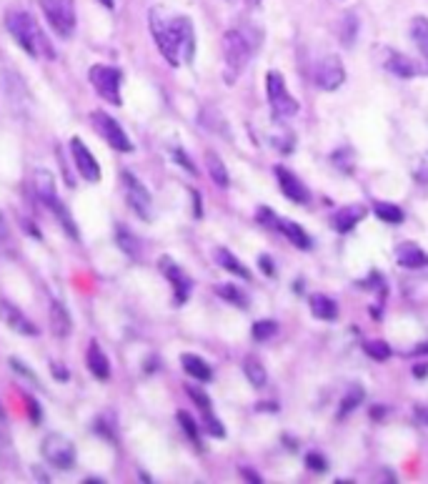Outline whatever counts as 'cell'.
<instances>
[{
	"mask_svg": "<svg viewBox=\"0 0 428 484\" xmlns=\"http://www.w3.org/2000/svg\"><path fill=\"white\" fill-rule=\"evenodd\" d=\"M6 26L8 33L16 38V43L26 50L31 58H53V45L45 38L43 28L38 26V21L26 11H11L6 16Z\"/></svg>",
	"mask_w": 428,
	"mask_h": 484,
	"instance_id": "6da1fadb",
	"label": "cell"
},
{
	"mask_svg": "<svg viewBox=\"0 0 428 484\" xmlns=\"http://www.w3.org/2000/svg\"><path fill=\"white\" fill-rule=\"evenodd\" d=\"M180 18H168L163 8H153L150 11V33L155 38L160 55L168 60L170 65H178L183 60V38H180Z\"/></svg>",
	"mask_w": 428,
	"mask_h": 484,
	"instance_id": "7a4b0ae2",
	"label": "cell"
},
{
	"mask_svg": "<svg viewBox=\"0 0 428 484\" xmlns=\"http://www.w3.org/2000/svg\"><path fill=\"white\" fill-rule=\"evenodd\" d=\"M223 58H226V83H236V78L243 73V68L248 65L251 58V45L248 38L241 31H228L223 36Z\"/></svg>",
	"mask_w": 428,
	"mask_h": 484,
	"instance_id": "3957f363",
	"label": "cell"
},
{
	"mask_svg": "<svg viewBox=\"0 0 428 484\" xmlns=\"http://www.w3.org/2000/svg\"><path fill=\"white\" fill-rule=\"evenodd\" d=\"M265 93H268V103H270V111L278 121L283 118H291L298 113V103L291 93L285 91V83H283V75L270 70L265 73Z\"/></svg>",
	"mask_w": 428,
	"mask_h": 484,
	"instance_id": "277c9868",
	"label": "cell"
},
{
	"mask_svg": "<svg viewBox=\"0 0 428 484\" xmlns=\"http://www.w3.org/2000/svg\"><path fill=\"white\" fill-rule=\"evenodd\" d=\"M40 452H43V459H45L50 467L63 469V472L73 469L75 447H73V442H70L65 434H58V431L48 434L45 439H43V444H40Z\"/></svg>",
	"mask_w": 428,
	"mask_h": 484,
	"instance_id": "5b68a950",
	"label": "cell"
},
{
	"mask_svg": "<svg viewBox=\"0 0 428 484\" xmlns=\"http://www.w3.org/2000/svg\"><path fill=\"white\" fill-rule=\"evenodd\" d=\"M90 83L98 91V96L103 101L113 103V106H121V83H123V73L121 68H113V65H93L90 68Z\"/></svg>",
	"mask_w": 428,
	"mask_h": 484,
	"instance_id": "8992f818",
	"label": "cell"
},
{
	"mask_svg": "<svg viewBox=\"0 0 428 484\" xmlns=\"http://www.w3.org/2000/svg\"><path fill=\"white\" fill-rule=\"evenodd\" d=\"M48 23L60 38H70L75 31V3L73 0H40Z\"/></svg>",
	"mask_w": 428,
	"mask_h": 484,
	"instance_id": "52a82bcc",
	"label": "cell"
},
{
	"mask_svg": "<svg viewBox=\"0 0 428 484\" xmlns=\"http://www.w3.org/2000/svg\"><path fill=\"white\" fill-rule=\"evenodd\" d=\"M123 191H126V201L133 208V213H138V218L150 221L153 218V198L150 191L138 181L131 171H123Z\"/></svg>",
	"mask_w": 428,
	"mask_h": 484,
	"instance_id": "ba28073f",
	"label": "cell"
},
{
	"mask_svg": "<svg viewBox=\"0 0 428 484\" xmlns=\"http://www.w3.org/2000/svg\"><path fill=\"white\" fill-rule=\"evenodd\" d=\"M90 121H93L95 131L101 134V139L106 141L111 149L123 151V154L133 151L131 139H128V134L123 131L121 123H118L113 116H108V113H103V111H93V113H90Z\"/></svg>",
	"mask_w": 428,
	"mask_h": 484,
	"instance_id": "9c48e42d",
	"label": "cell"
},
{
	"mask_svg": "<svg viewBox=\"0 0 428 484\" xmlns=\"http://www.w3.org/2000/svg\"><path fill=\"white\" fill-rule=\"evenodd\" d=\"M70 154H73V163L78 168V173L83 176L88 183H98L101 181V166L95 161V156L90 154V149L83 144V139L73 136L70 139Z\"/></svg>",
	"mask_w": 428,
	"mask_h": 484,
	"instance_id": "30bf717a",
	"label": "cell"
},
{
	"mask_svg": "<svg viewBox=\"0 0 428 484\" xmlns=\"http://www.w3.org/2000/svg\"><path fill=\"white\" fill-rule=\"evenodd\" d=\"M346 80V70L339 55H328L316 65V85L323 91H336Z\"/></svg>",
	"mask_w": 428,
	"mask_h": 484,
	"instance_id": "8fae6325",
	"label": "cell"
},
{
	"mask_svg": "<svg viewBox=\"0 0 428 484\" xmlns=\"http://www.w3.org/2000/svg\"><path fill=\"white\" fill-rule=\"evenodd\" d=\"M0 321L8 326V329L18 331L23 336H38V326L23 314L18 306H13L8 299H0Z\"/></svg>",
	"mask_w": 428,
	"mask_h": 484,
	"instance_id": "7c38bea8",
	"label": "cell"
},
{
	"mask_svg": "<svg viewBox=\"0 0 428 484\" xmlns=\"http://www.w3.org/2000/svg\"><path fill=\"white\" fill-rule=\"evenodd\" d=\"M160 271L168 276L170 286H173L175 303H185V299H188V294H190V286H193V284H190V279H188V274H185L173 259H168V256H163V259H160Z\"/></svg>",
	"mask_w": 428,
	"mask_h": 484,
	"instance_id": "4fadbf2b",
	"label": "cell"
},
{
	"mask_svg": "<svg viewBox=\"0 0 428 484\" xmlns=\"http://www.w3.org/2000/svg\"><path fill=\"white\" fill-rule=\"evenodd\" d=\"M275 176H278V186H280V191L288 196V201H293V203H308L311 201V193H308V188L303 186V181L298 178L293 171H288V168H283V166H278L275 168Z\"/></svg>",
	"mask_w": 428,
	"mask_h": 484,
	"instance_id": "5bb4252c",
	"label": "cell"
},
{
	"mask_svg": "<svg viewBox=\"0 0 428 484\" xmlns=\"http://www.w3.org/2000/svg\"><path fill=\"white\" fill-rule=\"evenodd\" d=\"M33 186H35L38 201L45 208H53L55 203L60 201L58 193H55V176L48 168H38L35 173H33Z\"/></svg>",
	"mask_w": 428,
	"mask_h": 484,
	"instance_id": "9a60e30c",
	"label": "cell"
},
{
	"mask_svg": "<svg viewBox=\"0 0 428 484\" xmlns=\"http://www.w3.org/2000/svg\"><path fill=\"white\" fill-rule=\"evenodd\" d=\"M73 329V321H70V314L65 309V303L60 299H53L50 301V331H53L58 339H65Z\"/></svg>",
	"mask_w": 428,
	"mask_h": 484,
	"instance_id": "2e32d148",
	"label": "cell"
},
{
	"mask_svg": "<svg viewBox=\"0 0 428 484\" xmlns=\"http://www.w3.org/2000/svg\"><path fill=\"white\" fill-rule=\"evenodd\" d=\"M88 369L90 374H93L95 379H101V382H106L108 377H111V362H108L106 351L98 346V341H90L88 346Z\"/></svg>",
	"mask_w": 428,
	"mask_h": 484,
	"instance_id": "e0dca14e",
	"label": "cell"
},
{
	"mask_svg": "<svg viewBox=\"0 0 428 484\" xmlns=\"http://www.w3.org/2000/svg\"><path fill=\"white\" fill-rule=\"evenodd\" d=\"M363 216H366L363 206H346L333 216V229L339 231V234H349L351 229H356V224H358Z\"/></svg>",
	"mask_w": 428,
	"mask_h": 484,
	"instance_id": "ac0fdd59",
	"label": "cell"
},
{
	"mask_svg": "<svg viewBox=\"0 0 428 484\" xmlns=\"http://www.w3.org/2000/svg\"><path fill=\"white\" fill-rule=\"evenodd\" d=\"M278 231L283 236H288V241H291L296 249H301V251H308L313 246V241H311V236L306 234V231L301 229V226L296 224V221H288V218H278Z\"/></svg>",
	"mask_w": 428,
	"mask_h": 484,
	"instance_id": "d6986e66",
	"label": "cell"
},
{
	"mask_svg": "<svg viewBox=\"0 0 428 484\" xmlns=\"http://www.w3.org/2000/svg\"><path fill=\"white\" fill-rule=\"evenodd\" d=\"M396 256H398V264H401L403 269H421V267H426V264H428V254L418 249L416 244L398 246Z\"/></svg>",
	"mask_w": 428,
	"mask_h": 484,
	"instance_id": "ffe728a7",
	"label": "cell"
},
{
	"mask_svg": "<svg viewBox=\"0 0 428 484\" xmlns=\"http://www.w3.org/2000/svg\"><path fill=\"white\" fill-rule=\"evenodd\" d=\"M180 362H183L185 374L193 377L196 382H211L213 379V369L208 367V362H203L201 357H196V354H183Z\"/></svg>",
	"mask_w": 428,
	"mask_h": 484,
	"instance_id": "44dd1931",
	"label": "cell"
},
{
	"mask_svg": "<svg viewBox=\"0 0 428 484\" xmlns=\"http://www.w3.org/2000/svg\"><path fill=\"white\" fill-rule=\"evenodd\" d=\"M216 261H218V267L226 269L228 274H233V276H241V279H246V281H251V271L243 267V264H241V261H238V256L231 254L228 249H216Z\"/></svg>",
	"mask_w": 428,
	"mask_h": 484,
	"instance_id": "7402d4cb",
	"label": "cell"
},
{
	"mask_svg": "<svg viewBox=\"0 0 428 484\" xmlns=\"http://www.w3.org/2000/svg\"><path fill=\"white\" fill-rule=\"evenodd\" d=\"M311 311L316 319H323V321H333L336 316H339V306H336V301L328 296H323V294H313L311 296Z\"/></svg>",
	"mask_w": 428,
	"mask_h": 484,
	"instance_id": "603a6c76",
	"label": "cell"
},
{
	"mask_svg": "<svg viewBox=\"0 0 428 484\" xmlns=\"http://www.w3.org/2000/svg\"><path fill=\"white\" fill-rule=\"evenodd\" d=\"M206 166H208V173H211L213 183L221 188L228 186V171H226V163L221 161V156L216 154V151H208L206 154Z\"/></svg>",
	"mask_w": 428,
	"mask_h": 484,
	"instance_id": "cb8c5ba5",
	"label": "cell"
},
{
	"mask_svg": "<svg viewBox=\"0 0 428 484\" xmlns=\"http://www.w3.org/2000/svg\"><path fill=\"white\" fill-rule=\"evenodd\" d=\"M386 68L391 70V73L401 75V78H411V75L418 73V68L413 65V60L406 58V55H401V53H388Z\"/></svg>",
	"mask_w": 428,
	"mask_h": 484,
	"instance_id": "d4e9b609",
	"label": "cell"
},
{
	"mask_svg": "<svg viewBox=\"0 0 428 484\" xmlns=\"http://www.w3.org/2000/svg\"><path fill=\"white\" fill-rule=\"evenodd\" d=\"M243 372H246V377H248V382L253 384L256 389H260L265 382H268V374H265L263 364H260L256 357H246V362H243Z\"/></svg>",
	"mask_w": 428,
	"mask_h": 484,
	"instance_id": "484cf974",
	"label": "cell"
},
{
	"mask_svg": "<svg viewBox=\"0 0 428 484\" xmlns=\"http://www.w3.org/2000/svg\"><path fill=\"white\" fill-rule=\"evenodd\" d=\"M411 36H413V41H416L418 50L423 53V58L428 60V18H421V16L413 18Z\"/></svg>",
	"mask_w": 428,
	"mask_h": 484,
	"instance_id": "4316f807",
	"label": "cell"
},
{
	"mask_svg": "<svg viewBox=\"0 0 428 484\" xmlns=\"http://www.w3.org/2000/svg\"><path fill=\"white\" fill-rule=\"evenodd\" d=\"M116 244H118V249L126 251V254L133 256V259L141 254V244H138V239L126 229V226H116Z\"/></svg>",
	"mask_w": 428,
	"mask_h": 484,
	"instance_id": "83f0119b",
	"label": "cell"
},
{
	"mask_svg": "<svg viewBox=\"0 0 428 484\" xmlns=\"http://www.w3.org/2000/svg\"><path fill=\"white\" fill-rule=\"evenodd\" d=\"M375 216L380 218V221H386V224H403V211L398 206H393V203H386V201H378L373 206Z\"/></svg>",
	"mask_w": 428,
	"mask_h": 484,
	"instance_id": "f1b7e54d",
	"label": "cell"
},
{
	"mask_svg": "<svg viewBox=\"0 0 428 484\" xmlns=\"http://www.w3.org/2000/svg\"><path fill=\"white\" fill-rule=\"evenodd\" d=\"M363 351L368 357H373L375 362H386V359L391 357V346H388V341H380V339L363 341Z\"/></svg>",
	"mask_w": 428,
	"mask_h": 484,
	"instance_id": "f546056e",
	"label": "cell"
},
{
	"mask_svg": "<svg viewBox=\"0 0 428 484\" xmlns=\"http://www.w3.org/2000/svg\"><path fill=\"white\" fill-rule=\"evenodd\" d=\"M275 334H278V324H275V321L260 319L253 324V339L256 341H268L270 336H275Z\"/></svg>",
	"mask_w": 428,
	"mask_h": 484,
	"instance_id": "4dcf8cb0",
	"label": "cell"
},
{
	"mask_svg": "<svg viewBox=\"0 0 428 484\" xmlns=\"http://www.w3.org/2000/svg\"><path fill=\"white\" fill-rule=\"evenodd\" d=\"M175 416H178V424L183 426V431L190 436V442H193V444H201V436H198V424H196V419H193V416H190L188 412H183V409H180Z\"/></svg>",
	"mask_w": 428,
	"mask_h": 484,
	"instance_id": "1f68e13d",
	"label": "cell"
},
{
	"mask_svg": "<svg viewBox=\"0 0 428 484\" xmlns=\"http://www.w3.org/2000/svg\"><path fill=\"white\" fill-rule=\"evenodd\" d=\"M216 291H218V296H223L226 301H231V303H236V306H241V309H246V296L238 291L233 284H223V286H218Z\"/></svg>",
	"mask_w": 428,
	"mask_h": 484,
	"instance_id": "d6a6232c",
	"label": "cell"
},
{
	"mask_svg": "<svg viewBox=\"0 0 428 484\" xmlns=\"http://www.w3.org/2000/svg\"><path fill=\"white\" fill-rule=\"evenodd\" d=\"M363 399V392H361L358 387L353 389V392L351 394H346L344 397V402H341V412H339V419H344L346 414H349V412H353L356 407H358V402Z\"/></svg>",
	"mask_w": 428,
	"mask_h": 484,
	"instance_id": "836d02e7",
	"label": "cell"
},
{
	"mask_svg": "<svg viewBox=\"0 0 428 484\" xmlns=\"http://www.w3.org/2000/svg\"><path fill=\"white\" fill-rule=\"evenodd\" d=\"M203 426H206L208 434H211V436H226V429H223L221 419H218V416L213 414L211 409L203 412Z\"/></svg>",
	"mask_w": 428,
	"mask_h": 484,
	"instance_id": "e575fe53",
	"label": "cell"
},
{
	"mask_svg": "<svg viewBox=\"0 0 428 484\" xmlns=\"http://www.w3.org/2000/svg\"><path fill=\"white\" fill-rule=\"evenodd\" d=\"M11 369L13 372L18 374V377H23L26 379L28 384H38V377H35V372H33V369H28L26 364L21 362V359L18 357H11Z\"/></svg>",
	"mask_w": 428,
	"mask_h": 484,
	"instance_id": "d590c367",
	"label": "cell"
},
{
	"mask_svg": "<svg viewBox=\"0 0 428 484\" xmlns=\"http://www.w3.org/2000/svg\"><path fill=\"white\" fill-rule=\"evenodd\" d=\"M113 421H111V414H103V416H98V419H95V431H101L103 436H106L108 442H113V439H116V434H113Z\"/></svg>",
	"mask_w": 428,
	"mask_h": 484,
	"instance_id": "8d00e7d4",
	"label": "cell"
},
{
	"mask_svg": "<svg viewBox=\"0 0 428 484\" xmlns=\"http://www.w3.org/2000/svg\"><path fill=\"white\" fill-rule=\"evenodd\" d=\"M185 389H188V397H190V399L196 402V404L201 407L203 412L211 409V399H208V394H203L198 387H185Z\"/></svg>",
	"mask_w": 428,
	"mask_h": 484,
	"instance_id": "74e56055",
	"label": "cell"
},
{
	"mask_svg": "<svg viewBox=\"0 0 428 484\" xmlns=\"http://www.w3.org/2000/svg\"><path fill=\"white\" fill-rule=\"evenodd\" d=\"M26 407H28V414H31V419H33V424H40L43 421V409H40V404H38L33 397H26Z\"/></svg>",
	"mask_w": 428,
	"mask_h": 484,
	"instance_id": "f35d334b",
	"label": "cell"
},
{
	"mask_svg": "<svg viewBox=\"0 0 428 484\" xmlns=\"http://www.w3.org/2000/svg\"><path fill=\"white\" fill-rule=\"evenodd\" d=\"M258 221L263 226H273V229H278V218H275V213L270 211V208H258Z\"/></svg>",
	"mask_w": 428,
	"mask_h": 484,
	"instance_id": "ab89813d",
	"label": "cell"
},
{
	"mask_svg": "<svg viewBox=\"0 0 428 484\" xmlns=\"http://www.w3.org/2000/svg\"><path fill=\"white\" fill-rule=\"evenodd\" d=\"M306 464H308V469H313V472H326V459H323L321 454H308Z\"/></svg>",
	"mask_w": 428,
	"mask_h": 484,
	"instance_id": "60d3db41",
	"label": "cell"
},
{
	"mask_svg": "<svg viewBox=\"0 0 428 484\" xmlns=\"http://www.w3.org/2000/svg\"><path fill=\"white\" fill-rule=\"evenodd\" d=\"M173 156H175V161H178V163L183 166L185 171H188V173H196V166L190 163V158L183 154V151H180V149H175V151H173Z\"/></svg>",
	"mask_w": 428,
	"mask_h": 484,
	"instance_id": "b9f144b4",
	"label": "cell"
},
{
	"mask_svg": "<svg viewBox=\"0 0 428 484\" xmlns=\"http://www.w3.org/2000/svg\"><path fill=\"white\" fill-rule=\"evenodd\" d=\"M258 264H260V271H263L265 274V276H273V271H275V269H273V261H270V256H260V259H258Z\"/></svg>",
	"mask_w": 428,
	"mask_h": 484,
	"instance_id": "7bdbcfd3",
	"label": "cell"
},
{
	"mask_svg": "<svg viewBox=\"0 0 428 484\" xmlns=\"http://www.w3.org/2000/svg\"><path fill=\"white\" fill-rule=\"evenodd\" d=\"M50 372H53V377H55V379H60V382H65V379H68V369H65L60 362H53V364H50Z\"/></svg>",
	"mask_w": 428,
	"mask_h": 484,
	"instance_id": "ee69618b",
	"label": "cell"
},
{
	"mask_svg": "<svg viewBox=\"0 0 428 484\" xmlns=\"http://www.w3.org/2000/svg\"><path fill=\"white\" fill-rule=\"evenodd\" d=\"M8 239H11V231H8L6 218H3V213H0V244H6Z\"/></svg>",
	"mask_w": 428,
	"mask_h": 484,
	"instance_id": "f6af8a7d",
	"label": "cell"
},
{
	"mask_svg": "<svg viewBox=\"0 0 428 484\" xmlns=\"http://www.w3.org/2000/svg\"><path fill=\"white\" fill-rule=\"evenodd\" d=\"M241 474H243V477H246V479H251V482L260 484V477H258V474H256V472H253V469H246V467H243V469H241Z\"/></svg>",
	"mask_w": 428,
	"mask_h": 484,
	"instance_id": "bcb514c9",
	"label": "cell"
},
{
	"mask_svg": "<svg viewBox=\"0 0 428 484\" xmlns=\"http://www.w3.org/2000/svg\"><path fill=\"white\" fill-rule=\"evenodd\" d=\"M416 416L423 421V424H428V409H416Z\"/></svg>",
	"mask_w": 428,
	"mask_h": 484,
	"instance_id": "7dc6e473",
	"label": "cell"
},
{
	"mask_svg": "<svg viewBox=\"0 0 428 484\" xmlns=\"http://www.w3.org/2000/svg\"><path fill=\"white\" fill-rule=\"evenodd\" d=\"M33 474H35V477H40L43 482H50V479H48V474L43 472V469H38V467H35V469H33Z\"/></svg>",
	"mask_w": 428,
	"mask_h": 484,
	"instance_id": "c3c4849f",
	"label": "cell"
},
{
	"mask_svg": "<svg viewBox=\"0 0 428 484\" xmlns=\"http://www.w3.org/2000/svg\"><path fill=\"white\" fill-rule=\"evenodd\" d=\"M6 447H8V436L3 434V431H0V452H3Z\"/></svg>",
	"mask_w": 428,
	"mask_h": 484,
	"instance_id": "681fc988",
	"label": "cell"
},
{
	"mask_svg": "<svg viewBox=\"0 0 428 484\" xmlns=\"http://www.w3.org/2000/svg\"><path fill=\"white\" fill-rule=\"evenodd\" d=\"M98 3H101L103 8H108V11H111V8L116 6V0H98Z\"/></svg>",
	"mask_w": 428,
	"mask_h": 484,
	"instance_id": "f907efd6",
	"label": "cell"
},
{
	"mask_svg": "<svg viewBox=\"0 0 428 484\" xmlns=\"http://www.w3.org/2000/svg\"><path fill=\"white\" fill-rule=\"evenodd\" d=\"M426 372H428V364H423V367H416V377H423Z\"/></svg>",
	"mask_w": 428,
	"mask_h": 484,
	"instance_id": "816d5d0a",
	"label": "cell"
},
{
	"mask_svg": "<svg viewBox=\"0 0 428 484\" xmlns=\"http://www.w3.org/2000/svg\"><path fill=\"white\" fill-rule=\"evenodd\" d=\"M418 354H428V344H421V346H418Z\"/></svg>",
	"mask_w": 428,
	"mask_h": 484,
	"instance_id": "f5cc1de1",
	"label": "cell"
},
{
	"mask_svg": "<svg viewBox=\"0 0 428 484\" xmlns=\"http://www.w3.org/2000/svg\"><path fill=\"white\" fill-rule=\"evenodd\" d=\"M3 416H6V409H3V404H0V419H3Z\"/></svg>",
	"mask_w": 428,
	"mask_h": 484,
	"instance_id": "db71d44e",
	"label": "cell"
}]
</instances>
